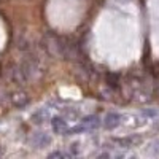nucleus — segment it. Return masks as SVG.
Masks as SVG:
<instances>
[{
    "label": "nucleus",
    "instance_id": "1",
    "mask_svg": "<svg viewBox=\"0 0 159 159\" xmlns=\"http://www.w3.org/2000/svg\"><path fill=\"white\" fill-rule=\"evenodd\" d=\"M22 69L25 72V76H27L29 81H37V80H40L43 75H45V64L42 61V57L34 54V56H29L27 59L24 61L22 64Z\"/></svg>",
    "mask_w": 159,
    "mask_h": 159
},
{
    "label": "nucleus",
    "instance_id": "2",
    "mask_svg": "<svg viewBox=\"0 0 159 159\" xmlns=\"http://www.w3.org/2000/svg\"><path fill=\"white\" fill-rule=\"evenodd\" d=\"M10 76H11V81L16 83V84H25L29 81L27 76H25V72L22 69V65H16V67H13L11 72H10Z\"/></svg>",
    "mask_w": 159,
    "mask_h": 159
},
{
    "label": "nucleus",
    "instance_id": "3",
    "mask_svg": "<svg viewBox=\"0 0 159 159\" xmlns=\"http://www.w3.org/2000/svg\"><path fill=\"white\" fill-rule=\"evenodd\" d=\"M30 143L35 148H43V147H46V145L51 143V137L46 134V132H37V134L32 135Z\"/></svg>",
    "mask_w": 159,
    "mask_h": 159
},
{
    "label": "nucleus",
    "instance_id": "4",
    "mask_svg": "<svg viewBox=\"0 0 159 159\" xmlns=\"http://www.w3.org/2000/svg\"><path fill=\"white\" fill-rule=\"evenodd\" d=\"M10 100H11V103L15 105V107L21 108V107H24V105L29 103V96L25 94V92H22V91H15L10 96Z\"/></svg>",
    "mask_w": 159,
    "mask_h": 159
},
{
    "label": "nucleus",
    "instance_id": "5",
    "mask_svg": "<svg viewBox=\"0 0 159 159\" xmlns=\"http://www.w3.org/2000/svg\"><path fill=\"white\" fill-rule=\"evenodd\" d=\"M51 129L52 132H56V134H64V132H67V121L62 118V116H56L51 119Z\"/></svg>",
    "mask_w": 159,
    "mask_h": 159
},
{
    "label": "nucleus",
    "instance_id": "6",
    "mask_svg": "<svg viewBox=\"0 0 159 159\" xmlns=\"http://www.w3.org/2000/svg\"><path fill=\"white\" fill-rule=\"evenodd\" d=\"M102 124V121H100V118L97 116V115H89V116H84L83 119H81V126L88 130V129H96V127H99Z\"/></svg>",
    "mask_w": 159,
    "mask_h": 159
},
{
    "label": "nucleus",
    "instance_id": "7",
    "mask_svg": "<svg viewBox=\"0 0 159 159\" xmlns=\"http://www.w3.org/2000/svg\"><path fill=\"white\" fill-rule=\"evenodd\" d=\"M119 124H121V116H119L118 113H113V111L108 113L107 116H105V119H103V126L107 129H115Z\"/></svg>",
    "mask_w": 159,
    "mask_h": 159
},
{
    "label": "nucleus",
    "instance_id": "8",
    "mask_svg": "<svg viewBox=\"0 0 159 159\" xmlns=\"http://www.w3.org/2000/svg\"><path fill=\"white\" fill-rule=\"evenodd\" d=\"M140 137H134V135H130V137H126V139H119V140H116L119 145H123V147H126V148H129V147H134V145H137V143H140Z\"/></svg>",
    "mask_w": 159,
    "mask_h": 159
},
{
    "label": "nucleus",
    "instance_id": "9",
    "mask_svg": "<svg viewBox=\"0 0 159 159\" xmlns=\"http://www.w3.org/2000/svg\"><path fill=\"white\" fill-rule=\"evenodd\" d=\"M148 153H150V154H154V156L159 154V140H153V142L148 145Z\"/></svg>",
    "mask_w": 159,
    "mask_h": 159
},
{
    "label": "nucleus",
    "instance_id": "10",
    "mask_svg": "<svg viewBox=\"0 0 159 159\" xmlns=\"http://www.w3.org/2000/svg\"><path fill=\"white\" fill-rule=\"evenodd\" d=\"M48 118V111H45V110H40V111H37L35 115H34V119H35V123H43L45 119Z\"/></svg>",
    "mask_w": 159,
    "mask_h": 159
},
{
    "label": "nucleus",
    "instance_id": "11",
    "mask_svg": "<svg viewBox=\"0 0 159 159\" xmlns=\"http://www.w3.org/2000/svg\"><path fill=\"white\" fill-rule=\"evenodd\" d=\"M70 156H72V153H65V151H52V153H49L48 157L54 159V157H70Z\"/></svg>",
    "mask_w": 159,
    "mask_h": 159
},
{
    "label": "nucleus",
    "instance_id": "12",
    "mask_svg": "<svg viewBox=\"0 0 159 159\" xmlns=\"http://www.w3.org/2000/svg\"><path fill=\"white\" fill-rule=\"evenodd\" d=\"M3 154V150H2V147H0V156H2Z\"/></svg>",
    "mask_w": 159,
    "mask_h": 159
},
{
    "label": "nucleus",
    "instance_id": "13",
    "mask_svg": "<svg viewBox=\"0 0 159 159\" xmlns=\"http://www.w3.org/2000/svg\"><path fill=\"white\" fill-rule=\"evenodd\" d=\"M157 94H159V86H157Z\"/></svg>",
    "mask_w": 159,
    "mask_h": 159
}]
</instances>
